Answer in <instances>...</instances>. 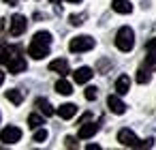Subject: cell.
Returning a JSON list of instances; mask_svg holds the SVG:
<instances>
[{"instance_id": "6da1fadb", "label": "cell", "mask_w": 156, "mask_h": 150, "mask_svg": "<svg viewBox=\"0 0 156 150\" xmlns=\"http://www.w3.org/2000/svg\"><path fill=\"white\" fill-rule=\"evenodd\" d=\"M49 47H51V35L47 30H39L28 45V56L34 60H43L45 56H49Z\"/></svg>"}, {"instance_id": "7a4b0ae2", "label": "cell", "mask_w": 156, "mask_h": 150, "mask_svg": "<svg viewBox=\"0 0 156 150\" xmlns=\"http://www.w3.org/2000/svg\"><path fill=\"white\" fill-rule=\"evenodd\" d=\"M115 47L120 52H130L135 47V32H133V28L122 26L118 30V35H115Z\"/></svg>"}, {"instance_id": "3957f363", "label": "cell", "mask_w": 156, "mask_h": 150, "mask_svg": "<svg viewBox=\"0 0 156 150\" xmlns=\"http://www.w3.org/2000/svg\"><path fill=\"white\" fill-rule=\"evenodd\" d=\"M94 45H96V41H94L92 37H88V35H79V37L71 39L69 49H71L73 54H81V52H90Z\"/></svg>"}, {"instance_id": "277c9868", "label": "cell", "mask_w": 156, "mask_h": 150, "mask_svg": "<svg viewBox=\"0 0 156 150\" xmlns=\"http://www.w3.org/2000/svg\"><path fill=\"white\" fill-rule=\"evenodd\" d=\"M22 139V129L20 126H5L2 131H0V141L2 144H17Z\"/></svg>"}, {"instance_id": "5b68a950", "label": "cell", "mask_w": 156, "mask_h": 150, "mask_svg": "<svg viewBox=\"0 0 156 150\" xmlns=\"http://www.w3.org/2000/svg\"><path fill=\"white\" fill-rule=\"evenodd\" d=\"M7 67H9V73H13V75H17V73H24L26 71V58L22 56V52H17V54H13L11 58H9V62H7Z\"/></svg>"}, {"instance_id": "8992f818", "label": "cell", "mask_w": 156, "mask_h": 150, "mask_svg": "<svg viewBox=\"0 0 156 150\" xmlns=\"http://www.w3.org/2000/svg\"><path fill=\"white\" fill-rule=\"evenodd\" d=\"M26 28H28V20H26L24 15H13V17H11V26H9L11 37H20V35H24Z\"/></svg>"}, {"instance_id": "52a82bcc", "label": "cell", "mask_w": 156, "mask_h": 150, "mask_svg": "<svg viewBox=\"0 0 156 150\" xmlns=\"http://www.w3.org/2000/svg\"><path fill=\"white\" fill-rule=\"evenodd\" d=\"M118 141H120L122 146H126V148H137V146H139V139H137V135H135L130 129H122V131L118 133Z\"/></svg>"}, {"instance_id": "ba28073f", "label": "cell", "mask_w": 156, "mask_h": 150, "mask_svg": "<svg viewBox=\"0 0 156 150\" xmlns=\"http://www.w3.org/2000/svg\"><path fill=\"white\" fill-rule=\"evenodd\" d=\"M17 52H22V47L9 45V43H5V41H0V64H7L9 58H11L13 54H17Z\"/></svg>"}, {"instance_id": "9c48e42d", "label": "cell", "mask_w": 156, "mask_h": 150, "mask_svg": "<svg viewBox=\"0 0 156 150\" xmlns=\"http://www.w3.org/2000/svg\"><path fill=\"white\" fill-rule=\"evenodd\" d=\"M107 105H109V109H111L113 114H118V116H122V114L126 112V105H124V101H122L118 94H109Z\"/></svg>"}, {"instance_id": "30bf717a", "label": "cell", "mask_w": 156, "mask_h": 150, "mask_svg": "<svg viewBox=\"0 0 156 150\" xmlns=\"http://www.w3.org/2000/svg\"><path fill=\"white\" fill-rule=\"evenodd\" d=\"M49 71H54V73H58V75H66L69 73V60L66 58H56V60H51L49 62Z\"/></svg>"}, {"instance_id": "8fae6325", "label": "cell", "mask_w": 156, "mask_h": 150, "mask_svg": "<svg viewBox=\"0 0 156 150\" xmlns=\"http://www.w3.org/2000/svg\"><path fill=\"white\" fill-rule=\"evenodd\" d=\"M92 75H94V71H92L90 67H79V69L73 73V79H75L77 84H88V82L92 79Z\"/></svg>"}, {"instance_id": "7c38bea8", "label": "cell", "mask_w": 156, "mask_h": 150, "mask_svg": "<svg viewBox=\"0 0 156 150\" xmlns=\"http://www.w3.org/2000/svg\"><path fill=\"white\" fill-rule=\"evenodd\" d=\"M111 9H113L115 13H120V15L133 13V5L128 2V0H113V2H111Z\"/></svg>"}, {"instance_id": "4fadbf2b", "label": "cell", "mask_w": 156, "mask_h": 150, "mask_svg": "<svg viewBox=\"0 0 156 150\" xmlns=\"http://www.w3.org/2000/svg\"><path fill=\"white\" fill-rule=\"evenodd\" d=\"M75 114H77V105L75 103H64V105L58 107V116L64 118V120H71Z\"/></svg>"}, {"instance_id": "5bb4252c", "label": "cell", "mask_w": 156, "mask_h": 150, "mask_svg": "<svg viewBox=\"0 0 156 150\" xmlns=\"http://www.w3.org/2000/svg\"><path fill=\"white\" fill-rule=\"evenodd\" d=\"M96 131H98V124H94V122H88V124H81V126H79V133H77V137H79V139H88V137H92Z\"/></svg>"}, {"instance_id": "9a60e30c", "label": "cell", "mask_w": 156, "mask_h": 150, "mask_svg": "<svg viewBox=\"0 0 156 150\" xmlns=\"http://www.w3.org/2000/svg\"><path fill=\"white\" fill-rule=\"evenodd\" d=\"M130 90V79H128V75H120L118 79H115V92L118 94H126Z\"/></svg>"}, {"instance_id": "2e32d148", "label": "cell", "mask_w": 156, "mask_h": 150, "mask_svg": "<svg viewBox=\"0 0 156 150\" xmlns=\"http://www.w3.org/2000/svg\"><path fill=\"white\" fill-rule=\"evenodd\" d=\"M34 105L39 107V112H41L43 116H47V118H49V116H54V107H51V103H49L47 99H43V97H39Z\"/></svg>"}, {"instance_id": "e0dca14e", "label": "cell", "mask_w": 156, "mask_h": 150, "mask_svg": "<svg viewBox=\"0 0 156 150\" xmlns=\"http://www.w3.org/2000/svg\"><path fill=\"white\" fill-rule=\"evenodd\" d=\"M56 90H58V94L69 97V94L73 92V86H71V82H66V79L62 77V79H58V82H56Z\"/></svg>"}, {"instance_id": "ac0fdd59", "label": "cell", "mask_w": 156, "mask_h": 150, "mask_svg": "<svg viewBox=\"0 0 156 150\" xmlns=\"http://www.w3.org/2000/svg\"><path fill=\"white\" fill-rule=\"evenodd\" d=\"M5 97H7L13 105H22V101H24V94H22L20 90H15V88H13V90H7V94H5Z\"/></svg>"}, {"instance_id": "d6986e66", "label": "cell", "mask_w": 156, "mask_h": 150, "mask_svg": "<svg viewBox=\"0 0 156 150\" xmlns=\"http://www.w3.org/2000/svg\"><path fill=\"white\" fill-rule=\"evenodd\" d=\"M150 79H152L150 71H147L145 67H141V69L137 71V84H150Z\"/></svg>"}, {"instance_id": "ffe728a7", "label": "cell", "mask_w": 156, "mask_h": 150, "mask_svg": "<svg viewBox=\"0 0 156 150\" xmlns=\"http://www.w3.org/2000/svg\"><path fill=\"white\" fill-rule=\"evenodd\" d=\"M28 126H30V129L43 126V116H41V114H30V116H28Z\"/></svg>"}, {"instance_id": "44dd1931", "label": "cell", "mask_w": 156, "mask_h": 150, "mask_svg": "<svg viewBox=\"0 0 156 150\" xmlns=\"http://www.w3.org/2000/svg\"><path fill=\"white\" fill-rule=\"evenodd\" d=\"M143 67H145L147 71H156V52H150V54L145 56V60H143Z\"/></svg>"}, {"instance_id": "7402d4cb", "label": "cell", "mask_w": 156, "mask_h": 150, "mask_svg": "<svg viewBox=\"0 0 156 150\" xmlns=\"http://www.w3.org/2000/svg\"><path fill=\"white\" fill-rule=\"evenodd\" d=\"M32 139H34L37 144H41V141H45V139H47V131H45L43 126H39V129H34V135H32Z\"/></svg>"}, {"instance_id": "603a6c76", "label": "cell", "mask_w": 156, "mask_h": 150, "mask_svg": "<svg viewBox=\"0 0 156 150\" xmlns=\"http://www.w3.org/2000/svg\"><path fill=\"white\" fill-rule=\"evenodd\" d=\"M83 97H86L88 101H94V99L98 97V88H96V86H88L86 92H83Z\"/></svg>"}, {"instance_id": "cb8c5ba5", "label": "cell", "mask_w": 156, "mask_h": 150, "mask_svg": "<svg viewBox=\"0 0 156 150\" xmlns=\"http://www.w3.org/2000/svg\"><path fill=\"white\" fill-rule=\"evenodd\" d=\"M83 17H86V15H71V24H73V26H81V24H83Z\"/></svg>"}, {"instance_id": "d4e9b609", "label": "cell", "mask_w": 156, "mask_h": 150, "mask_svg": "<svg viewBox=\"0 0 156 150\" xmlns=\"http://www.w3.org/2000/svg\"><path fill=\"white\" fill-rule=\"evenodd\" d=\"M64 146H66V148H77L75 137H66V139H64Z\"/></svg>"}, {"instance_id": "484cf974", "label": "cell", "mask_w": 156, "mask_h": 150, "mask_svg": "<svg viewBox=\"0 0 156 150\" xmlns=\"http://www.w3.org/2000/svg\"><path fill=\"white\" fill-rule=\"evenodd\" d=\"M145 49H147V52H156V39H150V41L145 43Z\"/></svg>"}, {"instance_id": "4316f807", "label": "cell", "mask_w": 156, "mask_h": 150, "mask_svg": "<svg viewBox=\"0 0 156 150\" xmlns=\"http://www.w3.org/2000/svg\"><path fill=\"white\" fill-rule=\"evenodd\" d=\"M51 5H54V7H56V11H58V13H60V11H62V9H60V0H51Z\"/></svg>"}, {"instance_id": "83f0119b", "label": "cell", "mask_w": 156, "mask_h": 150, "mask_svg": "<svg viewBox=\"0 0 156 150\" xmlns=\"http://www.w3.org/2000/svg\"><path fill=\"white\" fill-rule=\"evenodd\" d=\"M88 150H101V146H98V144H90Z\"/></svg>"}, {"instance_id": "f1b7e54d", "label": "cell", "mask_w": 156, "mask_h": 150, "mask_svg": "<svg viewBox=\"0 0 156 150\" xmlns=\"http://www.w3.org/2000/svg\"><path fill=\"white\" fill-rule=\"evenodd\" d=\"M2 2H7L9 7H15V5H17V0H2Z\"/></svg>"}, {"instance_id": "f546056e", "label": "cell", "mask_w": 156, "mask_h": 150, "mask_svg": "<svg viewBox=\"0 0 156 150\" xmlns=\"http://www.w3.org/2000/svg\"><path fill=\"white\" fill-rule=\"evenodd\" d=\"M2 82H5V73L0 71V86H2Z\"/></svg>"}, {"instance_id": "4dcf8cb0", "label": "cell", "mask_w": 156, "mask_h": 150, "mask_svg": "<svg viewBox=\"0 0 156 150\" xmlns=\"http://www.w3.org/2000/svg\"><path fill=\"white\" fill-rule=\"evenodd\" d=\"M5 30V20H0V32Z\"/></svg>"}, {"instance_id": "1f68e13d", "label": "cell", "mask_w": 156, "mask_h": 150, "mask_svg": "<svg viewBox=\"0 0 156 150\" xmlns=\"http://www.w3.org/2000/svg\"><path fill=\"white\" fill-rule=\"evenodd\" d=\"M69 2H73V5H77V2H81V0H69Z\"/></svg>"}]
</instances>
